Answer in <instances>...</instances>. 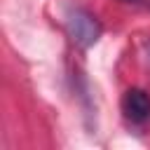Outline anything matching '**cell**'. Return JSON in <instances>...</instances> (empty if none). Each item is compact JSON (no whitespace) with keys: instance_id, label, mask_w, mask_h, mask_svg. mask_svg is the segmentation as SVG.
Listing matches in <instances>:
<instances>
[{"instance_id":"cell-1","label":"cell","mask_w":150,"mask_h":150,"mask_svg":"<svg viewBox=\"0 0 150 150\" xmlns=\"http://www.w3.org/2000/svg\"><path fill=\"white\" fill-rule=\"evenodd\" d=\"M66 26H68V35L73 38V42H77L84 49L91 47L101 38V23L87 9H73L66 19Z\"/></svg>"},{"instance_id":"cell-2","label":"cell","mask_w":150,"mask_h":150,"mask_svg":"<svg viewBox=\"0 0 150 150\" xmlns=\"http://www.w3.org/2000/svg\"><path fill=\"white\" fill-rule=\"evenodd\" d=\"M122 110H124L127 120L141 124L150 117V96L143 89H129L122 98Z\"/></svg>"}]
</instances>
